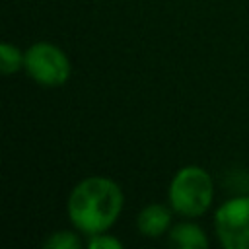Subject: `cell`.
Segmentation results:
<instances>
[{
    "label": "cell",
    "instance_id": "1",
    "mask_svg": "<svg viewBox=\"0 0 249 249\" xmlns=\"http://www.w3.org/2000/svg\"><path fill=\"white\" fill-rule=\"evenodd\" d=\"M123 202V191L113 179L88 177L80 181L68 196V218L78 231L97 235L117 222Z\"/></svg>",
    "mask_w": 249,
    "mask_h": 249
},
{
    "label": "cell",
    "instance_id": "2",
    "mask_svg": "<svg viewBox=\"0 0 249 249\" xmlns=\"http://www.w3.org/2000/svg\"><path fill=\"white\" fill-rule=\"evenodd\" d=\"M167 198L171 208L185 216V218H196L204 214L214 198V183L206 169L198 165H185L181 167L167 191Z\"/></svg>",
    "mask_w": 249,
    "mask_h": 249
},
{
    "label": "cell",
    "instance_id": "3",
    "mask_svg": "<svg viewBox=\"0 0 249 249\" xmlns=\"http://www.w3.org/2000/svg\"><path fill=\"white\" fill-rule=\"evenodd\" d=\"M25 72L41 86L56 88L70 78V60L62 49L53 43L39 41L25 51Z\"/></svg>",
    "mask_w": 249,
    "mask_h": 249
},
{
    "label": "cell",
    "instance_id": "4",
    "mask_svg": "<svg viewBox=\"0 0 249 249\" xmlns=\"http://www.w3.org/2000/svg\"><path fill=\"white\" fill-rule=\"evenodd\" d=\"M214 228L226 249H249V196H233L220 204Z\"/></svg>",
    "mask_w": 249,
    "mask_h": 249
},
{
    "label": "cell",
    "instance_id": "5",
    "mask_svg": "<svg viewBox=\"0 0 249 249\" xmlns=\"http://www.w3.org/2000/svg\"><path fill=\"white\" fill-rule=\"evenodd\" d=\"M173 210V208H171ZM171 210L165 204H148L136 216V228L146 237H160L171 228Z\"/></svg>",
    "mask_w": 249,
    "mask_h": 249
},
{
    "label": "cell",
    "instance_id": "6",
    "mask_svg": "<svg viewBox=\"0 0 249 249\" xmlns=\"http://www.w3.org/2000/svg\"><path fill=\"white\" fill-rule=\"evenodd\" d=\"M169 241L181 249H208L210 245L204 230L193 222H179L171 226Z\"/></svg>",
    "mask_w": 249,
    "mask_h": 249
},
{
    "label": "cell",
    "instance_id": "7",
    "mask_svg": "<svg viewBox=\"0 0 249 249\" xmlns=\"http://www.w3.org/2000/svg\"><path fill=\"white\" fill-rule=\"evenodd\" d=\"M23 60H25V53H21L16 45L8 41L0 43V70L4 76L14 74L19 68H23Z\"/></svg>",
    "mask_w": 249,
    "mask_h": 249
},
{
    "label": "cell",
    "instance_id": "8",
    "mask_svg": "<svg viewBox=\"0 0 249 249\" xmlns=\"http://www.w3.org/2000/svg\"><path fill=\"white\" fill-rule=\"evenodd\" d=\"M45 247H49V249H80L82 241L74 231L62 230V231H54L45 241Z\"/></svg>",
    "mask_w": 249,
    "mask_h": 249
},
{
    "label": "cell",
    "instance_id": "9",
    "mask_svg": "<svg viewBox=\"0 0 249 249\" xmlns=\"http://www.w3.org/2000/svg\"><path fill=\"white\" fill-rule=\"evenodd\" d=\"M88 247H89V249H121L123 243H121L117 237L107 235V233L103 231V233H97V235H89Z\"/></svg>",
    "mask_w": 249,
    "mask_h": 249
}]
</instances>
